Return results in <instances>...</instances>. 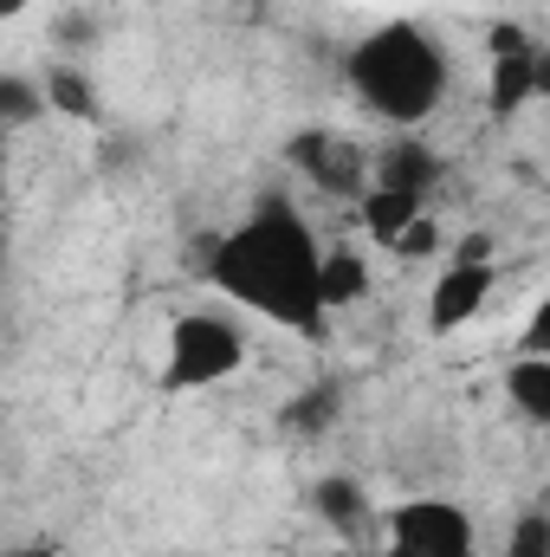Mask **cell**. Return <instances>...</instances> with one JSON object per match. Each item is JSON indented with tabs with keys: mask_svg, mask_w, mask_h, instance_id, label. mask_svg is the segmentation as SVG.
<instances>
[{
	"mask_svg": "<svg viewBox=\"0 0 550 557\" xmlns=\"http://www.w3.org/2000/svg\"><path fill=\"white\" fill-rule=\"evenodd\" d=\"M208 278L240 298L247 311L273 318L298 337H324V253L304 227V214L285 201V195H266L240 227H227L214 247H208Z\"/></svg>",
	"mask_w": 550,
	"mask_h": 557,
	"instance_id": "cell-1",
	"label": "cell"
},
{
	"mask_svg": "<svg viewBox=\"0 0 550 557\" xmlns=\"http://www.w3.org/2000/svg\"><path fill=\"white\" fill-rule=\"evenodd\" d=\"M350 85L357 98L389 117V124H421L440 111L447 98V52L434 46V33H421L409 20L376 26L357 52H350Z\"/></svg>",
	"mask_w": 550,
	"mask_h": 557,
	"instance_id": "cell-2",
	"label": "cell"
},
{
	"mask_svg": "<svg viewBox=\"0 0 550 557\" xmlns=\"http://www.w3.org/2000/svg\"><path fill=\"white\" fill-rule=\"evenodd\" d=\"M247 363V337L234 318L221 311H188L168 331V357H162V389H214Z\"/></svg>",
	"mask_w": 550,
	"mask_h": 557,
	"instance_id": "cell-3",
	"label": "cell"
},
{
	"mask_svg": "<svg viewBox=\"0 0 550 557\" xmlns=\"http://www.w3.org/2000/svg\"><path fill=\"white\" fill-rule=\"evenodd\" d=\"M389 545H402L409 557H479L473 519L453 499H409V506H396Z\"/></svg>",
	"mask_w": 550,
	"mask_h": 557,
	"instance_id": "cell-4",
	"label": "cell"
},
{
	"mask_svg": "<svg viewBox=\"0 0 550 557\" xmlns=\"http://www.w3.org/2000/svg\"><path fill=\"white\" fill-rule=\"evenodd\" d=\"M538 98V46L518 26H492V72H486V111L518 117V104Z\"/></svg>",
	"mask_w": 550,
	"mask_h": 557,
	"instance_id": "cell-5",
	"label": "cell"
},
{
	"mask_svg": "<svg viewBox=\"0 0 550 557\" xmlns=\"http://www.w3.org/2000/svg\"><path fill=\"white\" fill-rule=\"evenodd\" d=\"M486 298H492V260H466V253H460L447 273L434 278V292H427V331L447 337V331L473 324Z\"/></svg>",
	"mask_w": 550,
	"mask_h": 557,
	"instance_id": "cell-6",
	"label": "cell"
},
{
	"mask_svg": "<svg viewBox=\"0 0 550 557\" xmlns=\"http://www.w3.org/2000/svg\"><path fill=\"white\" fill-rule=\"evenodd\" d=\"M291 162L298 169H311V182L317 188H330V195H370V182H363V156L350 149V143H337L330 131H311V137L291 143Z\"/></svg>",
	"mask_w": 550,
	"mask_h": 557,
	"instance_id": "cell-7",
	"label": "cell"
},
{
	"mask_svg": "<svg viewBox=\"0 0 550 557\" xmlns=\"http://www.w3.org/2000/svg\"><path fill=\"white\" fill-rule=\"evenodd\" d=\"M434 175H440V162H434V149H421V143H396V149H383L376 169H370L376 188H409V195H427Z\"/></svg>",
	"mask_w": 550,
	"mask_h": 557,
	"instance_id": "cell-8",
	"label": "cell"
},
{
	"mask_svg": "<svg viewBox=\"0 0 550 557\" xmlns=\"http://www.w3.org/2000/svg\"><path fill=\"white\" fill-rule=\"evenodd\" d=\"M414 221H421V195H409V188H376V182H370V195H363V227H370L383 247H396Z\"/></svg>",
	"mask_w": 550,
	"mask_h": 557,
	"instance_id": "cell-9",
	"label": "cell"
},
{
	"mask_svg": "<svg viewBox=\"0 0 550 557\" xmlns=\"http://www.w3.org/2000/svg\"><path fill=\"white\" fill-rule=\"evenodd\" d=\"M505 396H512V409L525 421H550V357H518L512 370H505Z\"/></svg>",
	"mask_w": 550,
	"mask_h": 557,
	"instance_id": "cell-10",
	"label": "cell"
},
{
	"mask_svg": "<svg viewBox=\"0 0 550 557\" xmlns=\"http://www.w3.org/2000/svg\"><path fill=\"white\" fill-rule=\"evenodd\" d=\"M46 104L65 111L72 124H91V117H98V91H91L85 72H72V65H52V72H46Z\"/></svg>",
	"mask_w": 550,
	"mask_h": 557,
	"instance_id": "cell-11",
	"label": "cell"
},
{
	"mask_svg": "<svg viewBox=\"0 0 550 557\" xmlns=\"http://www.w3.org/2000/svg\"><path fill=\"white\" fill-rule=\"evenodd\" d=\"M324 305L330 311H343V305H357L363 292H370V267L357 260V253H324Z\"/></svg>",
	"mask_w": 550,
	"mask_h": 557,
	"instance_id": "cell-12",
	"label": "cell"
},
{
	"mask_svg": "<svg viewBox=\"0 0 550 557\" xmlns=\"http://www.w3.org/2000/svg\"><path fill=\"white\" fill-rule=\"evenodd\" d=\"M39 111H52L46 104V85H26V78H0V124H33Z\"/></svg>",
	"mask_w": 550,
	"mask_h": 557,
	"instance_id": "cell-13",
	"label": "cell"
},
{
	"mask_svg": "<svg viewBox=\"0 0 550 557\" xmlns=\"http://www.w3.org/2000/svg\"><path fill=\"white\" fill-rule=\"evenodd\" d=\"M311 499H317V512H324L330 525H343V532L363 525V486H350V480H324Z\"/></svg>",
	"mask_w": 550,
	"mask_h": 557,
	"instance_id": "cell-14",
	"label": "cell"
},
{
	"mask_svg": "<svg viewBox=\"0 0 550 557\" xmlns=\"http://www.w3.org/2000/svg\"><path fill=\"white\" fill-rule=\"evenodd\" d=\"M505 557H550V519L545 512H525L505 539Z\"/></svg>",
	"mask_w": 550,
	"mask_h": 557,
	"instance_id": "cell-15",
	"label": "cell"
},
{
	"mask_svg": "<svg viewBox=\"0 0 550 557\" xmlns=\"http://www.w3.org/2000/svg\"><path fill=\"white\" fill-rule=\"evenodd\" d=\"M434 240H440V234H434V221H427V214H421V221H414L409 234H402V240H396V253H434Z\"/></svg>",
	"mask_w": 550,
	"mask_h": 557,
	"instance_id": "cell-16",
	"label": "cell"
},
{
	"mask_svg": "<svg viewBox=\"0 0 550 557\" xmlns=\"http://www.w3.org/2000/svg\"><path fill=\"white\" fill-rule=\"evenodd\" d=\"M330 409H337V389H317V403H311V396H304V403H298V409H291V421H311V428H317V421L330 416Z\"/></svg>",
	"mask_w": 550,
	"mask_h": 557,
	"instance_id": "cell-17",
	"label": "cell"
},
{
	"mask_svg": "<svg viewBox=\"0 0 550 557\" xmlns=\"http://www.w3.org/2000/svg\"><path fill=\"white\" fill-rule=\"evenodd\" d=\"M532 357H550V298L532 311Z\"/></svg>",
	"mask_w": 550,
	"mask_h": 557,
	"instance_id": "cell-18",
	"label": "cell"
},
{
	"mask_svg": "<svg viewBox=\"0 0 550 557\" xmlns=\"http://www.w3.org/2000/svg\"><path fill=\"white\" fill-rule=\"evenodd\" d=\"M538 98H550V52H538Z\"/></svg>",
	"mask_w": 550,
	"mask_h": 557,
	"instance_id": "cell-19",
	"label": "cell"
},
{
	"mask_svg": "<svg viewBox=\"0 0 550 557\" xmlns=\"http://www.w3.org/2000/svg\"><path fill=\"white\" fill-rule=\"evenodd\" d=\"M7 557H59V552H52V545H13Z\"/></svg>",
	"mask_w": 550,
	"mask_h": 557,
	"instance_id": "cell-20",
	"label": "cell"
},
{
	"mask_svg": "<svg viewBox=\"0 0 550 557\" xmlns=\"http://www.w3.org/2000/svg\"><path fill=\"white\" fill-rule=\"evenodd\" d=\"M26 13V0H0V20H20Z\"/></svg>",
	"mask_w": 550,
	"mask_h": 557,
	"instance_id": "cell-21",
	"label": "cell"
},
{
	"mask_svg": "<svg viewBox=\"0 0 550 557\" xmlns=\"http://www.w3.org/2000/svg\"><path fill=\"white\" fill-rule=\"evenodd\" d=\"M383 557H409V552H402V545H389V552H383Z\"/></svg>",
	"mask_w": 550,
	"mask_h": 557,
	"instance_id": "cell-22",
	"label": "cell"
}]
</instances>
